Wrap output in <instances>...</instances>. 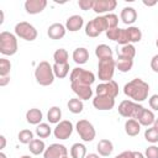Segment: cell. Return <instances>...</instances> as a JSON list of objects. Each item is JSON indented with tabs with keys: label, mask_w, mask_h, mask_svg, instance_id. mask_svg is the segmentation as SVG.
I'll return each mask as SVG.
<instances>
[{
	"label": "cell",
	"mask_w": 158,
	"mask_h": 158,
	"mask_svg": "<svg viewBox=\"0 0 158 158\" xmlns=\"http://www.w3.org/2000/svg\"><path fill=\"white\" fill-rule=\"evenodd\" d=\"M116 69V62L114 58H105L100 59L98 64V77L102 81L112 80L114 73Z\"/></svg>",
	"instance_id": "8992f818"
},
{
	"label": "cell",
	"mask_w": 158,
	"mask_h": 158,
	"mask_svg": "<svg viewBox=\"0 0 158 158\" xmlns=\"http://www.w3.org/2000/svg\"><path fill=\"white\" fill-rule=\"evenodd\" d=\"M96 95H101V96H110L116 99V96L118 95V85L115 80H110V81H104L101 84H99L95 89Z\"/></svg>",
	"instance_id": "8fae6325"
},
{
	"label": "cell",
	"mask_w": 158,
	"mask_h": 158,
	"mask_svg": "<svg viewBox=\"0 0 158 158\" xmlns=\"http://www.w3.org/2000/svg\"><path fill=\"white\" fill-rule=\"evenodd\" d=\"M68 58H69V54H68L67 49H64V48H59V49H57V51L53 53L54 63L65 64V63H68Z\"/></svg>",
	"instance_id": "d6a6232c"
},
{
	"label": "cell",
	"mask_w": 158,
	"mask_h": 158,
	"mask_svg": "<svg viewBox=\"0 0 158 158\" xmlns=\"http://www.w3.org/2000/svg\"><path fill=\"white\" fill-rule=\"evenodd\" d=\"M144 157L146 158H158V147L154 144L147 147L146 152H144Z\"/></svg>",
	"instance_id": "60d3db41"
},
{
	"label": "cell",
	"mask_w": 158,
	"mask_h": 158,
	"mask_svg": "<svg viewBox=\"0 0 158 158\" xmlns=\"http://www.w3.org/2000/svg\"><path fill=\"white\" fill-rule=\"evenodd\" d=\"M151 69L154 73H158V54L152 57V59H151Z\"/></svg>",
	"instance_id": "ee69618b"
},
{
	"label": "cell",
	"mask_w": 158,
	"mask_h": 158,
	"mask_svg": "<svg viewBox=\"0 0 158 158\" xmlns=\"http://www.w3.org/2000/svg\"><path fill=\"white\" fill-rule=\"evenodd\" d=\"M120 19L125 25H132L137 20V11L131 6H126L121 10Z\"/></svg>",
	"instance_id": "d6986e66"
},
{
	"label": "cell",
	"mask_w": 158,
	"mask_h": 158,
	"mask_svg": "<svg viewBox=\"0 0 158 158\" xmlns=\"http://www.w3.org/2000/svg\"><path fill=\"white\" fill-rule=\"evenodd\" d=\"M70 84H79V85H91L95 81V75L93 72L86 70L84 68L77 67L72 69L70 75H69Z\"/></svg>",
	"instance_id": "5b68a950"
},
{
	"label": "cell",
	"mask_w": 158,
	"mask_h": 158,
	"mask_svg": "<svg viewBox=\"0 0 158 158\" xmlns=\"http://www.w3.org/2000/svg\"><path fill=\"white\" fill-rule=\"evenodd\" d=\"M117 54L133 59L136 56V48L133 44H125V46H121L120 49H117Z\"/></svg>",
	"instance_id": "836d02e7"
},
{
	"label": "cell",
	"mask_w": 158,
	"mask_h": 158,
	"mask_svg": "<svg viewBox=\"0 0 158 158\" xmlns=\"http://www.w3.org/2000/svg\"><path fill=\"white\" fill-rule=\"evenodd\" d=\"M117 110H118V114L122 117L138 120V117L141 116V114L144 110V107L141 104L135 102L132 100H123V101L120 102Z\"/></svg>",
	"instance_id": "3957f363"
},
{
	"label": "cell",
	"mask_w": 158,
	"mask_h": 158,
	"mask_svg": "<svg viewBox=\"0 0 158 158\" xmlns=\"http://www.w3.org/2000/svg\"><path fill=\"white\" fill-rule=\"evenodd\" d=\"M75 128H77L78 135L84 142H91L96 136L93 123L89 122L88 120H79L75 125Z\"/></svg>",
	"instance_id": "30bf717a"
},
{
	"label": "cell",
	"mask_w": 158,
	"mask_h": 158,
	"mask_svg": "<svg viewBox=\"0 0 158 158\" xmlns=\"http://www.w3.org/2000/svg\"><path fill=\"white\" fill-rule=\"evenodd\" d=\"M115 158H133V151H123Z\"/></svg>",
	"instance_id": "f6af8a7d"
},
{
	"label": "cell",
	"mask_w": 158,
	"mask_h": 158,
	"mask_svg": "<svg viewBox=\"0 0 158 158\" xmlns=\"http://www.w3.org/2000/svg\"><path fill=\"white\" fill-rule=\"evenodd\" d=\"M115 62H116V68L122 73L130 72L133 67V59L132 58L123 57V56H120V54H117V59Z\"/></svg>",
	"instance_id": "44dd1931"
},
{
	"label": "cell",
	"mask_w": 158,
	"mask_h": 158,
	"mask_svg": "<svg viewBox=\"0 0 158 158\" xmlns=\"http://www.w3.org/2000/svg\"><path fill=\"white\" fill-rule=\"evenodd\" d=\"M148 91H149V85L144 80L136 78L132 79L131 81L126 83L123 86V93L126 96L132 99L135 102H142L148 98Z\"/></svg>",
	"instance_id": "6da1fadb"
},
{
	"label": "cell",
	"mask_w": 158,
	"mask_h": 158,
	"mask_svg": "<svg viewBox=\"0 0 158 158\" xmlns=\"http://www.w3.org/2000/svg\"><path fill=\"white\" fill-rule=\"evenodd\" d=\"M28 149H30V152H31L32 154H35V156H40V154L44 153V151H46V144H44V142H43L42 139H40V138H35L33 141L30 142V144H28Z\"/></svg>",
	"instance_id": "4316f807"
},
{
	"label": "cell",
	"mask_w": 158,
	"mask_h": 158,
	"mask_svg": "<svg viewBox=\"0 0 158 158\" xmlns=\"http://www.w3.org/2000/svg\"><path fill=\"white\" fill-rule=\"evenodd\" d=\"M73 133V123L69 120H62L53 130V135L58 139H67Z\"/></svg>",
	"instance_id": "7c38bea8"
},
{
	"label": "cell",
	"mask_w": 158,
	"mask_h": 158,
	"mask_svg": "<svg viewBox=\"0 0 158 158\" xmlns=\"http://www.w3.org/2000/svg\"><path fill=\"white\" fill-rule=\"evenodd\" d=\"M96 149L99 152V156H102V157H109L112 151H114V144L110 139H106V138H102L99 141V143L96 144Z\"/></svg>",
	"instance_id": "7402d4cb"
},
{
	"label": "cell",
	"mask_w": 158,
	"mask_h": 158,
	"mask_svg": "<svg viewBox=\"0 0 158 158\" xmlns=\"http://www.w3.org/2000/svg\"><path fill=\"white\" fill-rule=\"evenodd\" d=\"M107 28V22L105 16H96L95 19H93L91 21H89L85 25V35L89 37H98L101 32H106Z\"/></svg>",
	"instance_id": "52a82bcc"
},
{
	"label": "cell",
	"mask_w": 158,
	"mask_h": 158,
	"mask_svg": "<svg viewBox=\"0 0 158 158\" xmlns=\"http://www.w3.org/2000/svg\"><path fill=\"white\" fill-rule=\"evenodd\" d=\"M47 6V0H26L25 10L30 15H36L42 12Z\"/></svg>",
	"instance_id": "2e32d148"
},
{
	"label": "cell",
	"mask_w": 158,
	"mask_h": 158,
	"mask_svg": "<svg viewBox=\"0 0 158 158\" xmlns=\"http://www.w3.org/2000/svg\"><path fill=\"white\" fill-rule=\"evenodd\" d=\"M137 121L141 123V126L149 127V126H152V125L154 123V121H156V116H154V114H153L152 110L144 109V110L142 111V114H141V116L138 117Z\"/></svg>",
	"instance_id": "484cf974"
},
{
	"label": "cell",
	"mask_w": 158,
	"mask_h": 158,
	"mask_svg": "<svg viewBox=\"0 0 158 158\" xmlns=\"http://www.w3.org/2000/svg\"><path fill=\"white\" fill-rule=\"evenodd\" d=\"M85 158H100V156L96 153H89V154H86Z\"/></svg>",
	"instance_id": "f907efd6"
},
{
	"label": "cell",
	"mask_w": 158,
	"mask_h": 158,
	"mask_svg": "<svg viewBox=\"0 0 158 158\" xmlns=\"http://www.w3.org/2000/svg\"><path fill=\"white\" fill-rule=\"evenodd\" d=\"M73 93L80 100H89L93 96V89L89 85H79V84H70Z\"/></svg>",
	"instance_id": "e0dca14e"
},
{
	"label": "cell",
	"mask_w": 158,
	"mask_h": 158,
	"mask_svg": "<svg viewBox=\"0 0 158 158\" xmlns=\"http://www.w3.org/2000/svg\"><path fill=\"white\" fill-rule=\"evenodd\" d=\"M0 52L4 56H14L17 52L16 35L7 31H2L0 33Z\"/></svg>",
	"instance_id": "277c9868"
},
{
	"label": "cell",
	"mask_w": 158,
	"mask_h": 158,
	"mask_svg": "<svg viewBox=\"0 0 158 158\" xmlns=\"http://www.w3.org/2000/svg\"><path fill=\"white\" fill-rule=\"evenodd\" d=\"M17 138H19V141H20L22 144H30V142L35 139V138H33V132H32L31 130H26V128H25V130H21V131L19 132Z\"/></svg>",
	"instance_id": "d590c367"
},
{
	"label": "cell",
	"mask_w": 158,
	"mask_h": 158,
	"mask_svg": "<svg viewBox=\"0 0 158 158\" xmlns=\"http://www.w3.org/2000/svg\"><path fill=\"white\" fill-rule=\"evenodd\" d=\"M15 35L25 41H35L37 38V30L35 26H32L31 23L26 22V21H21L19 23L15 25Z\"/></svg>",
	"instance_id": "9c48e42d"
},
{
	"label": "cell",
	"mask_w": 158,
	"mask_h": 158,
	"mask_svg": "<svg viewBox=\"0 0 158 158\" xmlns=\"http://www.w3.org/2000/svg\"><path fill=\"white\" fill-rule=\"evenodd\" d=\"M148 104H149V107L154 111H158V94H154L152 95L149 99H148Z\"/></svg>",
	"instance_id": "7bdbcfd3"
},
{
	"label": "cell",
	"mask_w": 158,
	"mask_h": 158,
	"mask_svg": "<svg viewBox=\"0 0 158 158\" xmlns=\"http://www.w3.org/2000/svg\"><path fill=\"white\" fill-rule=\"evenodd\" d=\"M35 78H36V81L42 86H48L53 84L56 78L53 73V67L46 60L40 62L35 69Z\"/></svg>",
	"instance_id": "7a4b0ae2"
},
{
	"label": "cell",
	"mask_w": 158,
	"mask_h": 158,
	"mask_svg": "<svg viewBox=\"0 0 158 158\" xmlns=\"http://www.w3.org/2000/svg\"><path fill=\"white\" fill-rule=\"evenodd\" d=\"M0 158H6V154L1 152V153H0Z\"/></svg>",
	"instance_id": "f5cc1de1"
},
{
	"label": "cell",
	"mask_w": 158,
	"mask_h": 158,
	"mask_svg": "<svg viewBox=\"0 0 158 158\" xmlns=\"http://www.w3.org/2000/svg\"><path fill=\"white\" fill-rule=\"evenodd\" d=\"M11 70V63L6 58H0V77H9Z\"/></svg>",
	"instance_id": "74e56055"
},
{
	"label": "cell",
	"mask_w": 158,
	"mask_h": 158,
	"mask_svg": "<svg viewBox=\"0 0 158 158\" xmlns=\"http://www.w3.org/2000/svg\"><path fill=\"white\" fill-rule=\"evenodd\" d=\"M53 73H54V77L59 78V79H63L68 75L69 73V63H65V64H58V63H54L53 65Z\"/></svg>",
	"instance_id": "4dcf8cb0"
},
{
	"label": "cell",
	"mask_w": 158,
	"mask_h": 158,
	"mask_svg": "<svg viewBox=\"0 0 158 158\" xmlns=\"http://www.w3.org/2000/svg\"><path fill=\"white\" fill-rule=\"evenodd\" d=\"M93 106L96 110L100 111H106V110H111L115 106V99L110 98V96H101V95H96L93 99Z\"/></svg>",
	"instance_id": "5bb4252c"
},
{
	"label": "cell",
	"mask_w": 158,
	"mask_h": 158,
	"mask_svg": "<svg viewBox=\"0 0 158 158\" xmlns=\"http://www.w3.org/2000/svg\"><path fill=\"white\" fill-rule=\"evenodd\" d=\"M78 5L81 10H93V6H94V0H79L78 1Z\"/></svg>",
	"instance_id": "b9f144b4"
},
{
	"label": "cell",
	"mask_w": 158,
	"mask_h": 158,
	"mask_svg": "<svg viewBox=\"0 0 158 158\" xmlns=\"http://www.w3.org/2000/svg\"><path fill=\"white\" fill-rule=\"evenodd\" d=\"M142 40V31L136 26H128V28H121V35L117 41L118 44H132Z\"/></svg>",
	"instance_id": "ba28073f"
},
{
	"label": "cell",
	"mask_w": 158,
	"mask_h": 158,
	"mask_svg": "<svg viewBox=\"0 0 158 158\" xmlns=\"http://www.w3.org/2000/svg\"><path fill=\"white\" fill-rule=\"evenodd\" d=\"M64 158H68V157H64Z\"/></svg>",
	"instance_id": "9f6ffc18"
},
{
	"label": "cell",
	"mask_w": 158,
	"mask_h": 158,
	"mask_svg": "<svg viewBox=\"0 0 158 158\" xmlns=\"http://www.w3.org/2000/svg\"><path fill=\"white\" fill-rule=\"evenodd\" d=\"M153 127H154L156 130H158V118H156V121H154V123H153Z\"/></svg>",
	"instance_id": "816d5d0a"
},
{
	"label": "cell",
	"mask_w": 158,
	"mask_h": 158,
	"mask_svg": "<svg viewBox=\"0 0 158 158\" xmlns=\"http://www.w3.org/2000/svg\"><path fill=\"white\" fill-rule=\"evenodd\" d=\"M20 158H32L31 156H27V154H25V156H22V157H20Z\"/></svg>",
	"instance_id": "db71d44e"
},
{
	"label": "cell",
	"mask_w": 158,
	"mask_h": 158,
	"mask_svg": "<svg viewBox=\"0 0 158 158\" xmlns=\"http://www.w3.org/2000/svg\"><path fill=\"white\" fill-rule=\"evenodd\" d=\"M43 118V114L40 109H30L27 112H26V121L31 125H40L41 121Z\"/></svg>",
	"instance_id": "cb8c5ba5"
},
{
	"label": "cell",
	"mask_w": 158,
	"mask_h": 158,
	"mask_svg": "<svg viewBox=\"0 0 158 158\" xmlns=\"http://www.w3.org/2000/svg\"><path fill=\"white\" fill-rule=\"evenodd\" d=\"M144 138L149 143H157L158 142V130H156L153 126L148 127L144 131Z\"/></svg>",
	"instance_id": "8d00e7d4"
},
{
	"label": "cell",
	"mask_w": 158,
	"mask_h": 158,
	"mask_svg": "<svg viewBox=\"0 0 158 158\" xmlns=\"http://www.w3.org/2000/svg\"><path fill=\"white\" fill-rule=\"evenodd\" d=\"M68 157V149L64 144L53 143L46 148L43 153V158H64Z\"/></svg>",
	"instance_id": "4fadbf2b"
},
{
	"label": "cell",
	"mask_w": 158,
	"mask_h": 158,
	"mask_svg": "<svg viewBox=\"0 0 158 158\" xmlns=\"http://www.w3.org/2000/svg\"><path fill=\"white\" fill-rule=\"evenodd\" d=\"M84 25V20L80 15H73L70 17H68L67 22H65V28L70 32H77L79 31Z\"/></svg>",
	"instance_id": "ffe728a7"
},
{
	"label": "cell",
	"mask_w": 158,
	"mask_h": 158,
	"mask_svg": "<svg viewBox=\"0 0 158 158\" xmlns=\"http://www.w3.org/2000/svg\"><path fill=\"white\" fill-rule=\"evenodd\" d=\"M133 158H146L143 153L138 152V151H133Z\"/></svg>",
	"instance_id": "c3c4849f"
},
{
	"label": "cell",
	"mask_w": 158,
	"mask_h": 158,
	"mask_svg": "<svg viewBox=\"0 0 158 158\" xmlns=\"http://www.w3.org/2000/svg\"><path fill=\"white\" fill-rule=\"evenodd\" d=\"M143 4L146 5V6H154L156 4H157V1L154 0V1H146V0H143Z\"/></svg>",
	"instance_id": "681fc988"
},
{
	"label": "cell",
	"mask_w": 158,
	"mask_h": 158,
	"mask_svg": "<svg viewBox=\"0 0 158 158\" xmlns=\"http://www.w3.org/2000/svg\"><path fill=\"white\" fill-rule=\"evenodd\" d=\"M141 131V123L135 120V118H128L126 122H125V132L126 135L131 136V137H135Z\"/></svg>",
	"instance_id": "603a6c76"
},
{
	"label": "cell",
	"mask_w": 158,
	"mask_h": 158,
	"mask_svg": "<svg viewBox=\"0 0 158 158\" xmlns=\"http://www.w3.org/2000/svg\"><path fill=\"white\" fill-rule=\"evenodd\" d=\"M69 111L72 114H80L84 109V104L83 100H80L79 98H74V99H69L68 104H67Z\"/></svg>",
	"instance_id": "1f68e13d"
},
{
	"label": "cell",
	"mask_w": 158,
	"mask_h": 158,
	"mask_svg": "<svg viewBox=\"0 0 158 158\" xmlns=\"http://www.w3.org/2000/svg\"><path fill=\"white\" fill-rule=\"evenodd\" d=\"M0 141H1V146H0V149H4L5 148V146H6V138H5V136H0Z\"/></svg>",
	"instance_id": "7dc6e473"
},
{
	"label": "cell",
	"mask_w": 158,
	"mask_h": 158,
	"mask_svg": "<svg viewBox=\"0 0 158 158\" xmlns=\"http://www.w3.org/2000/svg\"><path fill=\"white\" fill-rule=\"evenodd\" d=\"M51 133H52V130H51V127H49L48 123L41 122L40 125H37V127H36V135L40 138H47V137H49Z\"/></svg>",
	"instance_id": "e575fe53"
},
{
	"label": "cell",
	"mask_w": 158,
	"mask_h": 158,
	"mask_svg": "<svg viewBox=\"0 0 158 158\" xmlns=\"http://www.w3.org/2000/svg\"><path fill=\"white\" fill-rule=\"evenodd\" d=\"M70 157L72 158H85L86 147L83 143H74L70 147Z\"/></svg>",
	"instance_id": "f546056e"
},
{
	"label": "cell",
	"mask_w": 158,
	"mask_h": 158,
	"mask_svg": "<svg viewBox=\"0 0 158 158\" xmlns=\"http://www.w3.org/2000/svg\"><path fill=\"white\" fill-rule=\"evenodd\" d=\"M89 59V52L86 48L84 47H78L74 49L73 52V60L77 63V64H85Z\"/></svg>",
	"instance_id": "d4e9b609"
},
{
	"label": "cell",
	"mask_w": 158,
	"mask_h": 158,
	"mask_svg": "<svg viewBox=\"0 0 158 158\" xmlns=\"http://www.w3.org/2000/svg\"><path fill=\"white\" fill-rule=\"evenodd\" d=\"M7 83H10V77H0V86H5Z\"/></svg>",
	"instance_id": "bcb514c9"
},
{
	"label": "cell",
	"mask_w": 158,
	"mask_h": 158,
	"mask_svg": "<svg viewBox=\"0 0 158 158\" xmlns=\"http://www.w3.org/2000/svg\"><path fill=\"white\" fill-rule=\"evenodd\" d=\"M112 49L107 46V44H99L95 48V56L100 59H105V58H112Z\"/></svg>",
	"instance_id": "83f0119b"
},
{
	"label": "cell",
	"mask_w": 158,
	"mask_h": 158,
	"mask_svg": "<svg viewBox=\"0 0 158 158\" xmlns=\"http://www.w3.org/2000/svg\"><path fill=\"white\" fill-rule=\"evenodd\" d=\"M105 33H106V37H107L109 40L117 42V41H118V38H120L121 28H120V27H116V28H112V30H107Z\"/></svg>",
	"instance_id": "ab89813d"
},
{
	"label": "cell",
	"mask_w": 158,
	"mask_h": 158,
	"mask_svg": "<svg viewBox=\"0 0 158 158\" xmlns=\"http://www.w3.org/2000/svg\"><path fill=\"white\" fill-rule=\"evenodd\" d=\"M62 118V110L58 106H52L47 112V120L49 123H59Z\"/></svg>",
	"instance_id": "f1b7e54d"
},
{
	"label": "cell",
	"mask_w": 158,
	"mask_h": 158,
	"mask_svg": "<svg viewBox=\"0 0 158 158\" xmlns=\"http://www.w3.org/2000/svg\"><path fill=\"white\" fill-rule=\"evenodd\" d=\"M156 46H157V47H158V40H157V41H156Z\"/></svg>",
	"instance_id": "11a10c76"
},
{
	"label": "cell",
	"mask_w": 158,
	"mask_h": 158,
	"mask_svg": "<svg viewBox=\"0 0 158 158\" xmlns=\"http://www.w3.org/2000/svg\"><path fill=\"white\" fill-rule=\"evenodd\" d=\"M65 32H67L65 26L62 23H58V22L52 23L47 30V35L51 40H60L65 36Z\"/></svg>",
	"instance_id": "ac0fdd59"
},
{
	"label": "cell",
	"mask_w": 158,
	"mask_h": 158,
	"mask_svg": "<svg viewBox=\"0 0 158 158\" xmlns=\"http://www.w3.org/2000/svg\"><path fill=\"white\" fill-rule=\"evenodd\" d=\"M116 6H117L116 0H94L93 10L96 14H104V12L110 14L112 10L116 9Z\"/></svg>",
	"instance_id": "9a60e30c"
},
{
	"label": "cell",
	"mask_w": 158,
	"mask_h": 158,
	"mask_svg": "<svg viewBox=\"0 0 158 158\" xmlns=\"http://www.w3.org/2000/svg\"><path fill=\"white\" fill-rule=\"evenodd\" d=\"M105 19H106V22H107V28L109 30H112V28H116L117 25H118V16L116 14H106L105 15Z\"/></svg>",
	"instance_id": "f35d334b"
}]
</instances>
